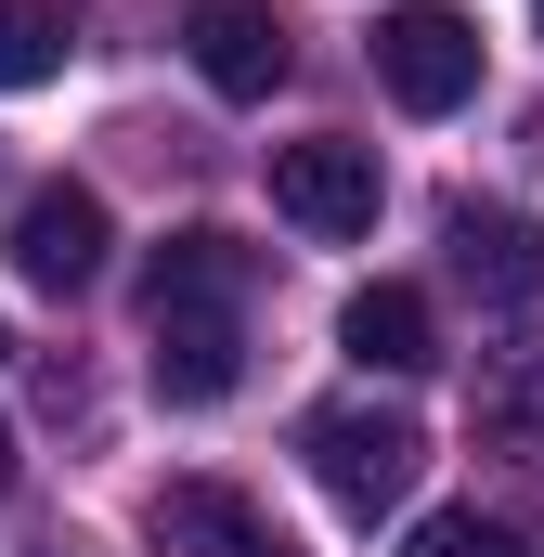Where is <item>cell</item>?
<instances>
[{
	"instance_id": "obj_1",
	"label": "cell",
	"mask_w": 544,
	"mask_h": 557,
	"mask_svg": "<svg viewBox=\"0 0 544 557\" xmlns=\"http://www.w3.org/2000/svg\"><path fill=\"white\" fill-rule=\"evenodd\" d=\"M415 467H428V428L403 403H337V416H311V480L350 506V519H390L415 493Z\"/></svg>"
},
{
	"instance_id": "obj_2",
	"label": "cell",
	"mask_w": 544,
	"mask_h": 557,
	"mask_svg": "<svg viewBox=\"0 0 544 557\" xmlns=\"http://www.w3.org/2000/svg\"><path fill=\"white\" fill-rule=\"evenodd\" d=\"M376 91H390L403 117H454V104L480 91V26H467L454 0H403V13L376 26Z\"/></svg>"
},
{
	"instance_id": "obj_3",
	"label": "cell",
	"mask_w": 544,
	"mask_h": 557,
	"mask_svg": "<svg viewBox=\"0 0 544 557\" xmlns=\"http://www.w3.org/2000/svg\"><path fill=\"white\" fill-rule=\"evenodd\" d=\"M376 143H337V131H311V143H272V208L311 234V247H350V234H376Z\"/></svg>"
},
{
	"instance_id": "obj_4",
	"label": "cell",
	"mask_w": 544,
	"mask_h": 557,
	"mask_svg": "<svg viewBox=\"0 0 544 557\" xmlns=\"http://www.w3.org/2000/svg\"><path fill=\"white\" fill-rule=\"evenodd\" d=\"M182 52H195V78L221 104H272L285 65H298V26L272 0H182Z\"/></svg>"
},
{
	"instance_id": "obj_5",
	"label": "cell",
	"mask_w": 544,
	"mask_h": 557,
	"mask_svg": "<svg viewBox=\"0 0 544 557\" xmlns=\"http://www.w3.org/2000/svg\"><path fill=\"white\" fill-rule=\"evenodd\" d=\"M143 532H156V557H298V532L234 480H169L143 506Z\"/></svg>"
},
{
	"instance_id": "obj_6",
	"label": "cell",
	"mask_w": 544,
	"mask_h": 557,
	"mask_svg": "<svg viewBox=\"0 0 544 557\" xmlns=\"http://www.w3.org/2000/svg\"><path fill=\"white\" fill-rule=\"evenodd\" d=\"M0 247H13V273L39 285V298H78V285L104 273V247H118V234H104V195H91V182H39V195L13 208V234H0Z\"/></svg>"
},
{
	"instance_id": "obj_7",
	"label": "cell",
	"mask_w": 544,
	"mask_h": 557,
	"mask_svg": "<svg viewBox=\"0 0 544 557\" xmlns=\"http://www.w3.org/2000/svg\"><path fill=\"white\" fill-rule=\"evenodd\" d=\"M143 337H156V389L169 403H221L247 376V298H156Z\"/></svg>"
},
{
	"instance_id": "obj_8",
	"label": "cell",
	"mask_w": 544,
	"mask_h": 557,
	"mask_svg": "<svg viewBox=\"0 0 544 557\" xmlns=\"http://www.w3.org/2000/svg\"><path fill=\"white\" fill-rule=\"evenodd\" d=\"M467 428H480V454H506V467H544V337H506V350H480V376H467Z\"/></svg>"
},
{
	"instance_id": "obj_9",
	"label": "cell",
	"mask_w": 544,
	"mask_h": 557,
	"mask_svg": "<svg viewBox=\"0 0 544 557\" xmlns=\"http://www.w3.org/2000/svg\"><path fill=\"white\" fill-rule=\"evenodd\" d=\"M337 350H350L363 376H428V363H441V324H428L415 285H363V298L337 311Z\"/></svg>"
},
{
	"instance_id": "obj_10",
	"label": "cell",
	"mask_w": 544,
	"mask_h": 557,
	"mask_svg": "<svg viewBox=\"0 0 544 557\" xmlns=\"http://www.w3.org/2000/svg\"><path fill=\"white\" fill-rule=\"evenodd\" d=\"M454 273L480 298H544V221L532 208H454Z\"/></svg>"
},
{
	"instance_id": "obj_11",
	"label": "cell",
	"mask_w": 544,
	"mask_h": 557,
	"mask_svg": "<svg viewBox=\"0 0 544 557\" xmlns=\"http://www.w3.org/2000/svg\"><path fill=\"white\" fill-rule=\"evenodd\" d=\"M247 285H260V260L195 221V234H169V247L143 260V311H156V298H247Z\"/></svg>"
},
{
	"instance_id": "obj_12",
	"label": "cell",
	"mask_w": 544,
	"mask_h": 557,
	"mask_svg": "<svg viewBox=\"0 0 544 557\" xmlns=\"http://www.w3.org/2000/svg\"><path fill=\"white\" fill-rule=\"evenodd\" d=\"M65 52H78V26H65L52 0H0V91H39V78H65Z\"/></svg>"
},
{
	"instance_id": "obj_13",
	"label": "cell",
	"mask_w": 544,
	"mask_h": 557,
	"mask_svg": "<svg viewBox=\"0 0 544 557\" xmlns=\"http://www.w3.org/2000/svg\"><path fill=\"white\" fill-rule=\"evenodd\" d=\"M403 557H519V545H506L480 506H441V519H415V545H403Z\"/></svg>"
},
{
	"instance_id": "obj_14",
	"label": "cell",
	"mask_w": 544,
	"mask_h": 557,
	"mask_svg": "<svg viewBox=\"0 0 544 557\" xmlns=\"http://www.w3.org/2000/svg\"><path fill=\"white\" fill-rule=\"evenodd\" d=\"M0 480H13V441H0Z\"/></svg>"
},
{
	"instance_id": "obj_15",
	"label": "cell",
	"mask_w": 544,
	"mask_h": 557,
	"mask_svg": "<svg viewBox=\"0 0 544 557\" xmlns=\"http://www.w3.org/2000/svg\"><path fill=\"white\" fill-rule=\"evenodd\" d=\"M532 26H544V0H532Z\"/></svg>"
},
{
	"instance_id": "obj_16",
	"label": "cell",
	"mask_w": 544,
	"mask_h": 557,
	"mask_svg": "<svg viewBox=\"0 0 544 557\" xmlns=\"http://www.w3.org/2000/svg\"><path fill=\"white\" fill-rule=\"evenodd\" d=\"M0 350H13V337H0Z\"/></svg>"
}]
</instances>
